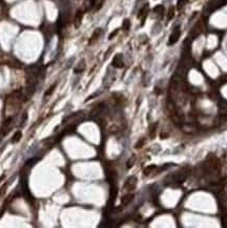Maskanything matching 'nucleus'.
Returning a JSON list of instances; mask_svg holds the SVG:
<instances>
[{
	"instance_id": "f257e3e1",
	"label": "nucleus",
	"mask_w": 227,
	"mask_h": 228,
	"mask_svg": "<svg viewBox=\"0 0 227 228\" xmlns=\"http://www.w3.org/2000/svg\"><path fill=\"white\" fill-rule=\"evenodd\" d=\"M137 182H138V179H137L136 176L128 177L127 180L124 183V185H123V188L125 189V190H127V192H133L137 186Z\"/></svg>"
},
{
	"instance_id": "f03ea898",
	"label": "nucleus",
	"mask_w": 227,
	"mask_h": 228,
	"mask_svg": "<svg viewBox=\"0 0 227 228\" xmlns=\"http://www.w3.org/2000/svg\"><path fill=\"white\" fill-rule=\"evenodd\" d=\"M181 31L179 27H176L174 29V32L171 33V35L169 36V40H168V45H174L175 43H177L179 38H180Z\"/></svg>"
},
{
	"instance_id": "7ed1b4c3",
	"label": "nucleus",
	"mask_w": 227,
	"mask_h": 228,
	"mask_svg": "<svg viewBox=\"0 0 227 228\" xmlns=\"http://www.w3.org/2000/svg\"><path fill=\"white\" fill-rule=\"evenodd\" d=\"M112 65L115 66V67H118V68H121L124 66V62H123V59H122V55L121 54H118L114 57V60H112Z\"/></svg>"
},
{
	"instance_id": "20e7f679",
	"label": "nucleus",
	"mask_w": 227,
	"mask_h": 228,
	"mask_svg": "<svg viewBox=\"0 0 227 228\" xmlns=\"http://www.w3.org/2000/svg\"><path fill=\"white\" fill-rule=\"evenodd\" d=\"M82 18H83V12L81 10H78L75 15V18H74V25H75V27L80 26L81 22H82Z\"/></svg>"
},
{
	"instance_id": "39448f33",
	"label": "nucleus",
	"mask_w": 227,
	"mask_h": 228,
	"mask_svg": "<svg viewBox=\"0 0 227 228\" xmlns=\"http://www.w3.org/2000/svg\"><path fill=\"white\" fill-rule=\"evenodd\" d=\"M148 4H145L141 10L139 11V14H138V18L139 19H142V24L144 23V20L146 18L147 14H148Z\"/></svg>"
},
{
	"instance_id": "423d86ee",
	"label": "nucleus",
	"mask_w": 227,
	"mask_h": 228,
	"mask_svg": "<svg viewBox=\"0 0 227 228\" xmlns=\"http://www.w3.org/2000/svg\"><path fill=\"white\" fill-rule=\"evenodd\" d=\"M133 200H134V194H124V196L121 198V205H122V206H127L128 204H131Z\"/></svg>"
},
{
	"instance_id": "0eeeda50",
	"label": "nucleus",
	"mask_w": 227,
	"mask_h": 228,
	"mask_svg": "<svg viewBox=\"0 0 227 228\" xmlns=\"http://www.w3.org/2000/svg\"><path fill=\"white\" fill-rule=\"evenodd\" d=\"M181 127H182L183 131H185L187 134H193V131H196V126L193 124H184Z\"/></svg>"
},
{
	"instance_id": "6e6552de",
	"label": "nucleus",
	"mask_w": 227,
	"mask_h": 228,
	"mask_svg": "<svg viewBox=\"0 0 227 228\" xmlns=\"http://www.w3.org/2000/svg\"><path fill=\"white\" fill-rule=\"evenodd\" d=\"M97 0H85L84 1V10L85 11H89L91 10V8H94L95 4H96Z\"/></svg>"
},
{
	"instance_id": "1a4fd4ad",
	"label": "nucleus",
	"mask_w": 227,
	"mask_h": 228,
	"mask_svg": "<svg viewBox=\"0 0 227 228\" xmlns=\"http://www.w3.org/2000/svg\"><path fill=\"white\" fill-rule=\"evenodd\" d=\"M100 34H101V29H97L96 31L94 32V34H93V36H91V38L89 39V44H93L95 41H97V39L99 38Z\"/></svg>"
},
{
	"instance_id": "9d476101",
	"label": "nucleus",
	"mask_w": 227,
	"mask_h": 228,
	"mask_svg": "<svg viewBox=\"0 0 227 228\" xmlns=\"http://www.w3.org/2000/svg\"><path fill=\"white\" fill-rule=\"evenodd\" d=\"M202 29H203V27H202V25H201V22H199V23L197 24L196 26H195V29H193V37L199 36V35L201 34Z\"/></svg>"
},
{
	"instance_id": "9b49d317",
	"label": "nucleus",
	"mask_w": 227,
	"mask_h": 228,
	"mask_svg": "<svg viewBox=\"0 0 227 228\" xmlns=\"http://www.w3.org/2000/svg\"><path fill=\"white\" fill-rule=\"evenodd\" d=\"M157 168V166L156 165H149V166H147V167H145L144 168V170H143V173L145 175V176H149L153 171L155 170Z\"/></svg>"
},
{
	"instance_id": "f8f14e48",
	"label": "nucleus",
	"mask_w": 227,
	"mask_h": 228,
	"mask_svg": "<svg viewBox=\"0 0 227 228\" xmlns=\"http://www.w3.org/2000/svg\"><path fill=\"white\" fill-rule=\"evenodd\" d=\"M21 137H22V133L21 131H16L15 135L13 136V139H12V142L13 143H17V142L20 141Z\"/></svg>"
},
{
	"instance_id": "ddd939ff",
	"label": "nucleus",
	"mask_w": 227,
	"mask_h": 228,
	"mask_svg": "<svg viewBox=\"0 0 227 228\" xmlns=\"http://www.w3.org/2000/svg\"><path fill=\"white\" fill-rule=\"evenodd\" d=\"M145 142H146L145 138H142V139H140L136 143V145H135V148H136V149H140V148H142V147L144 146V144H145Z\"/></svg>"
},
{
	"instance_id": "4468645a",
	"label": "nucleus",
	"mask_w": 227,
	"mask_h": 228,
	"mask_svg": "<svg viewBox=\"0 0 227 228\" xmlns=\"http://www.w3.org/2000/svg\"><path fill=\"white\" fill-rule=\"evenodd\" d=\"M135 162H136V156H131L129 159H128L127 163H126V166H127V168H131L134 166V164H135Z\"/></svg>"
},
{
	"instance_id": "2eb2a0df",
	"label": "nucleus",
	"mask_w": 227,
	"mask_h": 228,
	"mask_svg": "<svg viewBox=\"0 0 227 228\" xmlns=\"http://www.w3.org/2000/svg\"><path fill=\"white\" fill-rule=\"evenodd\" d=\"M56 86H57V83H55V84H53L52 86L50 87V89H47L46 92H45V94H44V97H50L51 95L53 94V92L55 90V88H56Z\"/></svg>"
},
{
	"instance_id": "dca6fc26",
	"label": "nucleus",
	"mask_w": 227,
	"mask_h": 228,
	"mask_svg": "<svg viewBox=\"0 0 227 228\" xmlns=\"http://www.w3.org/2000/svg\"><path fill=\"white\" fill-rule=\"evenodd\" d=\"M163 11H164V8H163L162 5H158V6H156V8H154V13L158 14V15H160L162 17V15H163Z\"/></svg>"
},
{
	"instance_id": "f3484780",
	"label": "nucleus",
	"mask_w": 227,
	"mask_h": 228,
	"mask_svg": "<svg viewBox=\"0 0 227 228\" xmlns=\"http://www.w3.org/2000/svg\"><path fill=\"white\" fill-rule=\"evenodd\" d=\"M157 127H158V123H155L154 125L151 126V128H150V133H149V137H150V138H155V136H156V130H157Z\"/></svg>"
},
{
	"instance_id": "a211bd4d",
	"label": "nucleus",
	"mask_w": 227,
	"mask_h": 228,
	"mask_svg": "<svg viewBox=\"0 0 227 228\" xmlns=\"http://www.w3.org/2000/svg\"><path fill=\"white\" fill-rule=\"evenodd\" d=\"M8 186V183H5V184H3L2 186L0 187V199H1V198L5 194V192H6Z\"/></svg>"
},
{
	"instance_id": "6ab92c4d",
	"label": "nucleus",
	"mask_w": 227,
	"mask_h": 228,
	"mask_svg": "<svg viewBox=\"0 0 227 228\" xmlns=\"http://www.w3.org/2000/svg\"><path fill=\"white\" fill-rule=\"evenodd\" d=\"M174 17H175V8L171 6V8H169V11H168V14H167V19H168V20H171Z\"/></svg>"
},
{
	"instance_id": "aec40b11",
	"label": "nucleus",
	"mask_w": 227,
	"mask_h": 228,
	"mask_svg": "<svg viewBox=\"0 0 227 228\" xmlns=\"http://www.w3.org/2000/svg\"><path fill=\"white\" fill-rule=\"evenodd\" d=\"M84 66H85V64H84V61H81L78 67L75 68V73H80V72H82L84 69Z\"/></svg>"
},
{
	"instance_id": "412c9836",
	"label": "nucleus",
	"mask_w": 227,
	"mask_h": 228,
	"mask_svg": "<svg viewBox=\"0 0 227 228\" xmlns=\"http://www.w3.org/2000/svg\"><path fill=\"white\" fill-rule=\"evenodd\" d=\"M186 3H187V0H178V3H177L178 10H181V8H182Z\"/></svg>"
},
{
	"instance_id": "4be33fe9",
	"label": "nucleus",
	"mask_w": 227,
	"mask_h": 228,
	"mask_svg": "<svg viewBox=\"0 0 227 228\" xmlns=\"http://www.w3.org/2000/svg\"><path fill=\"white\" fill-rule=\"evenodd\" d=\"M129 26H131V21L128 20V19H125L124 22H123V29H125V31H128V29H129Z\"/></svg>"
},
{
	"instance_id": "5701e85b",
	"label": "nucleus",
	"mask_w": 227,
	"mask_h": 228,
	"mask_svg": "<svg viewBox=\"0 0 227 228\" xmlns=\"http://www.w3.org/2000/svg\"><path fill=\"white\" fill-rule=\"evenodd\" d=\"M104 1H105V0H100V3H98V5H97L96 11H98V10H100V8H101V6H102V5H103V3H104Z\"/></svg>"
},
{
	"instance_id": "b1692460",
	"label": "nucleus",
	"mask_w": 227,
	"mask_h": 228,
	"mask_svg": "<svg viewBox=\"0 0 227 228\" xmlns=\"http://www.w3.org/2000/svg\"><path fill=\"white\" fill-rule=\"evenodd\" d=\"M118 32H119V29H116V31H114V32L112 33V34L110 35V37H108V38H110V39H112V38H114V37H115L116 35H117Z\"/></svg>"
}]
</instances>
